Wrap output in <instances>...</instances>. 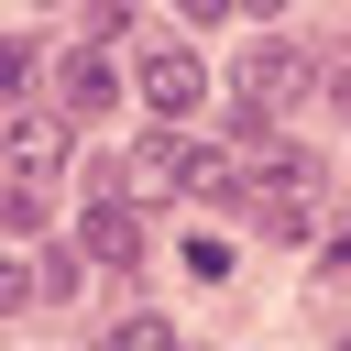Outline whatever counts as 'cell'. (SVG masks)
<instances>
[{
  "label": "cell",
  "instance_id": "obj_1",
  "mask_svg": "<svg viewBox=\"0 0 351 351\" xmlns=\"http://www.w3.org/2000/svg\"><path fill=\"white\" fill-rule=\"evenodd\" d=\"M230 88H241V110H252V121H285V110L318 88V55H296V44H252Z\"/></svg>",
  "mask_w": 351,
  "mask_h": 351
},
{
  "label": "cell",
  "instance_id": "obj_2",
  "mask_svg": "<svg viewBox=\"0 0 351 351\" xmlns=\"http://www.w3.org/2000/svg\"><path fill=\"white\" fill-rule=\"evenodd\" d=\"M132 88H143V99H154V110H165V121H186V110H197V99H208V66H197V55H186V44H154V55H143V66H132Z\"/></svg>",
  "mask_w": 351,
  "mask_h": 351
},
{
  "label": "cell",
  "instance_id": "obj_3",
  "mask_svg": "<svg viewBox=\"0 0 351 351\" xmlns=\"http://www.w3.org/2000/svg\"><path fill=\"white\" fill-rule=\"evenodd\" d=\"M110 99H121V66H110L99 44H77V55L55 66V110H66V121H99Z\"/></svg>",
  "mask_w": 351,
  "mask_h": 351
},
{
  "label": "cell",
  "instance_id": "obj_4",
  "mask_svg": "<svg viewBox=\"0 0 351 351\" xmlns=\"http://www.w3.org/2000/svg\"><path fill=\"white\" fill-rule=\"evenodd\" d=\"M186 176H197V143H176V132H143V143H132V165H121V186H132V197H176Z\"/></svg>",
  "mask_w": 351,
  "mask_h": 351
},
{
  "label": "cell",
  "instance_id": "obj_5",
  "mask_svg": "<svg viewBox=\"0 0 351 351\" xmlns=\"http://www.w3.org/2000/svg\"><path fill=\"white\" fill-rule=\"evenodd\" d=\"M77 241H88V263H110V274H132V252H143V230H132V197H88V219H77Z\"/></svg>",
  "mask_w": 351,
  "mask_h": 351
},
{
  "label": "cell",
  "instance_id": "obj_6",
  "mask_svg": "<svg viewBox=\"0 0 351 351\" xmlns=\"http://www.w3.org/2000/svg\"><path fill=\"white\" fill-rule=\"evenodd\" d=\"M66 165V110H22L11 121V176H55Z\"/></svg>",
  "mask_w": 351,
  "mask_h": 351
},
{
  "label": "cell",
  "instance_id": "obj_7",
  "mask_svg": "<svg viewBox=\"0 0 351 351\" xmlns=\"http://www.w3.org/2000/svg\"><path fill=\"white\" fill-rule=\"evenodd\" d=\"M252 176H263V197H307V186H318V154H307V143H263Z\"/></svg>",
  "mask_w": 351,
  "mask_h": 351
},
{
  "label": "cell",
  "instance_id": "obj_8",
  "mask_svg": "<svg viewBox=\"0 0 351 351\" xmlns=\"http://www.w3.org/2000/svg\"><path fill=\"white\" fill-rule=\"evenodd\" d=\"M77 263H88V241H77V252H44V263H33V296H77Z\"/></svg>",
  "mask_w": 351,
  "mask_h": 351
},
{
  "label": "cell",
  "instance_id": "obj_9",
  "mask_svg": "<svg viewBox=\"0 0 351 351\" xmlns=\"http://www.w3.org/2000/svg\"><path fill=\"white\" fill-rule=\"evenodd\" d=\"M186 274L197 285H230V241H186Z\"/></svg>",
  "mask_w": 351,
  "mask_h": 351
},
{
  "label": "cell",
  "instance_id": "obj_10",
  "mask_svg": "<svg viewBox=\"0 0 351 351\" xmlns=\"http://www.w3.org/2000/svg\"><path fill=\"white\" fill-rule=\"evenodd\" d=\"M121 22H132V0H88V44H110Z\"/></svg>",
  "mask_w": 351,
  "mask_h": 351
},
{
  "label": "cell",
  "instance_id": "obj_11",
  "mask_svg": "<svg viewBox=\"0 0 351 351\" xmlns=\"http://www.w3.org/2000/svg\"><path fill=\"white\" fill-rule=\"evenodd\" d=\"M329 285H351V230H340V241H329Z\"/></svg>",
  "mask_w": 351,
  "mask_h": 351
},
{
  "label": "cell",
  "instance_id": "obj_12",
  "mask_svg": "<svg viewBox=\"0 0 351 351\" xmlns=\"http://www.w3.org/2000/svg\"><path fill=\"white\" fill-rule=\"evenodd\" d=\"M176 11H186V22H219V11H230V0H176Z\"/></svg>",
  "mask_w": 351,
  "mask_h": 351
},
{
  "label": "cell",
  "instance_id": "obj_13",
  "mask_svg": "<svg viewBox=\"0 0 351 351\" xmlns=\"http://www.w3.org/2000/svg\"><path fill=\"white\" fill-rule=\"evenodd\" d=\"M230 11H274V0H230Z\"/></svg>",
  "mask_w": 351,
  "mask_h": 351
}]
</instances>
